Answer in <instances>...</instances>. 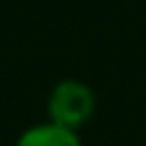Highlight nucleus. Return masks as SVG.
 I'll return each mask as SVG.
<instances>
[{
    "mask_svg": "<svg viewBox=\"0 0 146 146\" xmlns=\"http://www.w3.org/2000/svg\"><path fill=\"white\" fill-rule=\"evenodd\" d=\"M16 146H81V138H78V130L43 122V125H33L30 130H25Z\"/></svg>",
    "mask_w": 146,
    "mask_h": 146,
    "instance_id": "obj_2",
    "label": "nucleus"
},
{
    "mask_svg": "<svg viewBox=\"0 0 146 146\" xmlns=\"http://www.w3.org/2000/svg\"><path fill=\"white\" fill-rule=\"evenodd\" d=\"M46 108L49 122L78 130L95 114V92L78 78H65V81L54 84V89L49 92Z\"/></svg>",
    "mask_w": 146,
    "mask_h": 146,
    "instance_id": "obj_1",
    "label": "nucleus"
}]
</instances>
